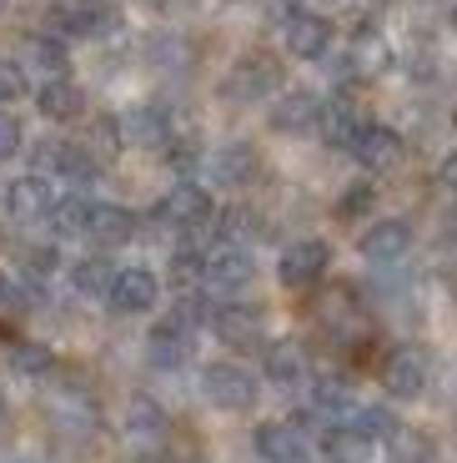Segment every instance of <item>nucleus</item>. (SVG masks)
Returning <instances> with one entry per match:
<instances>
[{
  "label": "nucleus",
  "mask_w": 457,
  "mask_h": 463,
  "mask_svg": "<svg viewBox=\"0 0 457 463\" xmlns=\"http://www.w3.org/2000/svg\"><path fill=\"white\" fill-rule=\"evenodd\" d=\"M126 15L116 0H51L41 11V31L56 35V41H111L121 35Z\"/></svg>",
  "instance_id": "nucleus-1"
},
{
  "label": "nucleus",
  "mask_w": 457,
  "mask_h": 463,
  "mask_svg": "<svg viewBox=\"0 0 457 463\" xmlns=\"http://www.w3.org/2000/svg\"><path fill=\"white\" fill-rule=\"evenodd\" d=\"M146 222L156 232L172 227V232H182V237H196V232H206L211 222H217V202H211V192H206L201 182L186 176V182H176L172 192L146 212Z\"/></svg>",
  "instance_id": "nucleus-2"
},
{
  "label": "nucleus",
  "mask_w": 457,
  "mask_h": 463,
  "mask_svg": "<svg viewBox=\"0 0 457 463\" xmlns=\"http://www.w3.org/2000/svg\"><path fill=\"white\" fill-rule=\"evenodd\" d=\"M221 96L231 106H262L272 96H282V61L266 56V51H247L227 66L221 76Z\"/></svg>",
  "instance_id": "nucleus-3"
},
{
  "label": "nucleus",
  "mask_w": 457,
  "mask_h": 463,
  "mask_svg": "<svg viewBox=\"0 0 457 463\" xmlns=\"http://www.w3.org/2000/svg\"><path fill=\"white\" fill-rule=\"evenodd\" d=\"M256 278V257L252 247H237V242H217L206 247V262H201V292L217 302H237L241 292L252 288Z\"/></svg>",
  "instance_id": "nucleus-4"
},
{
  "label": "nucleus",
  "mask_w": 457,
  "mask_h": 463,
  "mask_svg": "<svg viewBox=\"0 0 457 463\" xmlns=\"http://www.w3.org/2000/svg\"><path fill=\"white\" fill-rule=\"evenodd\" d=\"M31 162H35V172H41V176H51V182H61V186H86L96 176V166H101L91 151H86V141H70V137L35 141Z\"/></svg>",
  "instance_id": "nucleus-5"
},
{
  "label": "nucleus",
  "mask_w": 457,
  "mask_h": 463,
  "mask_svg": "<svg viewBox=\"0 0 457 463\" xmlns=\"http://www.w3.org/2000/svg\"><path fill=\"white\" fill-rule=\"evenodd\" d=\"M256 393H262V383L241 363H206L201 368V398L221 413H247L256 403Z\"/></svg>",
  "instance_id": "nucleus-6"
},
{
  "label": "nucleus",
  "mask_w": 457,
  "mask_h": 463,
  "mask_svg": "<svg viewBox=\"0 0 457 463\" xmlns=\"http://www.w3.org/2000/svg\"><path fill=\"white\" fill-rule=\"evenodd\" d=\"M327 267H331V247L322 237H297V242H286L282 257H276V278H282V288L307 292L327 278Z\"/></svg>",
  "instance_id": "nucleus-7"
},
{
  "label": "nucleus",
  "mask_w": 457,
  "mask_h": 463,
  "mask_svg": "<svg viewBox=\"0 0 457 463\" xmlns=\"http://www.w3.org/2000/svg\"><path fill=\"white\" fill-rule=\"evenodd\" d=\"M116 121H121V141H126V151H161L166 141H172L176 121L172 111L161 101H131L126 111H116Z\"/></svg>",
  "instance_id": "nucleus-8"
},
{
  "label": "nucleus",
  "mask_w": 457,
  "mask_h": 463,
  "mask_svg": "<svg viewBox=\"0 0 457 463\" xmlns=\"http://www.w3.org/2000/svg\"><path fill=\"white\" fill-rule=\"evenodd\" d=\"M206 327H211L227 347H237V353L266 347V323H262V313H256L252 302H211Z\"/></svg>",
  "instance_id": "nucleus-9"
},
{
  "label": "nucleus",
  "mask_w": 457,
  "mask_h": 463,
  "mask_svg": "<svg viewBox=\"0 0 457 463\" xmlns=\"http://www.w3.org/2000/svg\"><path fill=\"white\" fill-rule=\"evenodd\" d=\"M206 182L211 186H227V192H241L252 186L256 172H262V151L252 141H221L217 151H206Z\"/></svg>",
  "instance_id": "nucleus-10"
},
{
  "label": "nucleus",
  "mask_w": 457,
  "mask_h": 463,
  "mask_svg": "<svg viewBox=\"0 0 457 463\" xmlns=\"http://www.w3.org/2000/svg\"><path fill=\"white\" fill-rule=\"evenodd\" d=\"M191 358H196V333H191V327L176 323L172 313L156 317L151 333H146V363H151V368H156V373H182Z\"/></svg>",
  "instance_id": "nucleus-11"
},
{
  "label": "nucleus",
  "mask_w": 457,
  "mask_h": 463,
  "mask_svg": "<svg viewBox=\"0 0 457 463\" xmlns=\"http://www.w3.org/2000/svg\"><path fill=\"white\" fill-rule=\"evenodd\" d=\"M427 378H433V368H427V353L423 347H392L387 358H382V388H387L397 403H412V398L427 393Z\"/></svg>",
  "instance_id": "nucleus-12"
},
{
  "label": "nucleus",
  "mask_w": 457,
  "mask_h": 463,
  "mask_svg": "<svg viewBox=\"0 0 457 463\" xmlns=\"http://www.w3.org/2000/svg\"><path fill=\"white\" fill-rule=\"evenodd\" d=\"M322 96L307 91V86H292V91L272 96V106H266V127L276 131V137H307V131H317L322 121Z\"/></svg>",
  "instance_id": "nucleus-13"
},
{
  "label": "nucleus",
  "mask_w": 457,
  "mask_h": 463,
  "mask_svg": "<svg viewBox=\"0 0 457 463\" xmlns=\"http://www.w3.org/2000/svg\"><path fill=\"white\" fill-rule=\"evenodd\" d=\"M282 46H286V56H297V61H327L331 56V21L307 11V5H297L282 21Z\"/></svg>",
  "instance_id": "nucleus-14"
},
{
  "label": "nucleus",
  "mask_w": 457,
  "mask_h": 463,
  "mask_svg": "<svg viewBox=\"0 0 457 463\" xmlns=\"http://www.w3.org/2000/svg\"><path fill=\"white\" fill-rule=\"evenodd\" d=\"M357 252L367 257L372 267H392L412 252V222L407 217H378L367 222L362 237H357Z\"/></svg>",
  "instance_id": "nucleus-15"
},
{
  "label": "nucleus",
  "mask_w": 457,
  "mask_h": 463,
  "mask_svg": "<svg viewBox=\"0 0 457 463\" xmlns=\"http://www.w3.org/2000/svg\"><path fill=\"white\" fill-rule=\"evenodd\" d=\"M352 156L367 176H382V172H397V166L407 162V141H402V131L382 127V121H367V131L357 137Z\"/></svg>",
  "instance_id": "nucleus-16"
},
{
  "label": "nucleus",
  "mask_w": 457,
  "mask_h": 463,
  "mask_svg": "<svg viewBox=\"0 0 457 463\" xmlns=\"http://www.w3.org/2000/svg\"><path fill=\"white\" fill-rule=\"evenodd\" d=\"M0 202H5V212L15 222H46V212L56 207V182L41 172H25V176L0 186Z\"/></svg>",
  "instance_id": "nucleus-17"
},
{
  "label": "nucleus",
  "mask_w": 457,
  "mask_h": 463,
  "mask_svg": "<svg viewBox=\"0 0 457 463\" xmlns=\"http://www.w3.org/2000/svg\"><path fill=\"white\" fill-rule=\"evenodd\" d=\"M121 433H126L131 449H141V453H161V449H166V439H172V418H166V408H161L156 398H131Z\"/></svg>",
  "instance_id": "nucleus-18"
},
{
  "label": "nucleus",
  "mask_w": 457,
  "mask_h": 463,
  "mask_svg": "<svg viewBox=\"0 0 457 463\" xmlns=\"http://www.w3.org/2000/svg\"><path fill=\"white\" fill-rule=\"evenodd\" d=\"M106 302H111V313H121V317H141L161 302V278L151 267H121Z\"/></svg>",
  "instance_id": "nucleus-19"
},
{
  "label": "nucleus",
  "mask_w": 457,
  "mask_h": 463,
  "mask_svg": "<svg viewBox=\"0 0 457 463\" xmlns=\"http://www.w3.org/2000/svg\"><path fill=\"white\" fill-rule=\"evenodd\" d=\"M256 453H262L266 463H312V439L302 423H282V418H272V423H262L256 429Z\"/></svg>",
  "instance_id": "nucleus-20"
},
{
  "label": "nucleus",
  "mask_w": 457,
  "mask_h": 463,
  "mask_svg": "<svg viewBox=\"0 0 457 463\" xmlns=\"http://www.w3.org/2000/svg\"><path fill=\"white\" fill-rule=\"evenodd\" d=\"M136 232H141V217L131 207H121V202H96L86 237L96 242V252H116V247L136 242Z\"/></svg>",
  "instance_id": "nucleus-21"
},
{
  "label": "nucleus",
  "mask_w": 457,
  "mask_h": 463,
  "mask_svg": "<svg viewBox=\"0 0 457 463\" xmlns=\"http://www.w3.org/2000/svg\"><path fill=\"white\" fill-rule=\"evenodd\" d=\"M317 131H322V141H327V146L352 151V146H357V137L367 131V116H362V106H357L352 96H331V101L322 106Z\"/></svg>",
  "instance_id": "nucleus-22"
},
{
  "label": "nucleus",
  "mask_w": 457,
  "mask_h": 463,
  "mask_svg": "<svg viewBox=\"0 0 457 463\" xmlns=\"http://www.w3.org/2000/svg\"><path fill=\"white\" fill-rule=\"evenodd\" d=\"M86 86L70 81V76H51V81L35 86V111L46 116V121H80L86 116Z\"/></svg>",
  "instance_id": "nucleus-23"
},
{
  "label": "nucleus",
  "mask_w": 457,
  "mask_h": 463,
  "mask_svg": "<svg viewBox=\"0 0 457 463\" xmlns=\"http://www.w3.org/2000/svg\"><path fill=\"white\" fill-rule=\"evenodd\" d=\"M262 373H266V383H276V388H302V383L312 378L307 347L292 343V337H276V343H266V347H262Z\"/></svg>",
  "instance_id": "nucleus-24"
},
{
  "label": "nucleus",
  "mask_w": 457,
  "mask_h": 463,
  "mask_svg": "<svg viewBox=\"0 0 457 463\" xmlns=\"http://www.w3.org/2000/svg\"><path fill=\"white\" fill-rule=\"evenodd\" d=\"M116 272H121V267H116L106 252H86V257L70 262V288H76L80 298H91V302H106L111 288H116Z\"/></svg>",
  "instance_id": "nucleus-25"
},
{
  "label": "nucleus",
  "mask_w": 457,
  "mask_h": 463,
  "mask_svg": "<svg viewBox=\"0 0 457 463\" xmlns=\"http://www.w3.org/2000/svg\"><path fill=\"white\" fill-rule=\"evenodd\" d=\"M91 212H96V202L86 197V192H66V197H56V207L46 212V232L56 237V242L86 237V227H91Z\"/></svg>",
  "instance_id": "nucleus-26"
},
{
  "label": "nucleus",
  "mask_w": 457,
  "mask_h": 463,
  "mask_svg": "<svg viewBox=\"0 0 457 463\" xmlns=\"http://www.w3.org/2000/svg\"><path fill=\"white\" fill-rule=\"evenodd\" d=\"M141 61L151 71H182L191 61V46H186L182 31H146L141 35Z\"/></svg>",
  "instance_id": "nucleus-27"
},
{
  "label": "nucleus",
  "mask_w": 457,
  "mask_h": 463,
  "mask_svg": "<svg viewBox=\"0 0 457 463\" xmlns=\"http://www.w3.org/2000/svg\"><path fill=\"white\" fill-rule=\"evenodd\" d=\"M347 56L362 66V76H378V71H387L392 66V46H387V35L378 31L372 21H362L352 31V46H347Z\"/></svg>",
  "instance_id": "nucleus-28"
},
{
  "label": "nucleus",
  "mask_w": 457,
  "mask_h": 463,
  "mask_svg": "<svg viewBox=\"0 0 457 463\" xmlns=\"http://www.w3.org/2000/svg\"><path fill=\"white\" fill-rule=\"evenodd\" d=\"M25 66L46 71V81H51V76H66V71H70V46H66V41H56V35H46V31H35L31 41H25Z\"/></svg>",
  "instance_id": "nucleus-29"
},
{
  "label": "nucleus",
  "mask_w": 457,
  "mask_h": 463,
  "mask_svg": "<svg viewBox=\"0 0 457 463\" xmlns=\"http://www.w3.org/2000/svg\"><path fill=\"white\" fill-rule=\"evenodd\" d=\"M347 429H357L367 443H392L402 433V423H397V413L382 408V403H357V413L347 418Z\"/></svg>",
  "instance_id": "nucleus-30"
},
{
  "label": "nucleus",
  "mask_w": 457,
  "mask_h": 463,
  "mask_svg": "<svg viewBox=\"0 0 457 463\" xmlns=\"http://www.w3.org/2000/svg\"><path fill=\"white\" fill-rule=\"evenodd\" d=\"M21 278L31 282L35 292H46L51 282L61 278V252L51 242H35V247H21Z\"/></svg>",
  "instance_id": "nucleus-31"
},
{
  "label": "nucleus",
  "mask_w": 457,
  "mask_h": 463,
  "mask_svg": "<svg viewBox=\"0 0 457 463\" xmlns=\"http://www.w3.org/2000/svg\"><path fill=\"white\" fill-rule=\"evenodd\" d=\"M322 449H327V458H331V463H367L372 453H378V443H367L357 429L337 423V429L322 433Z\"/></svg>",
  "instance_id": "nucleus-32"
},
{
  "label": "nucleus",
  "mask_w": 457,
  "mask_h": 463,
  "mask_svg": "<svg viewBox=\"0 0 457 463\" xmlns=\"http://www.w3.org/2000/svg\"><path fill=\"white\" fill-rule=\"evenodd\" d=\"M11 373H21V378H51L56 373V353H51L46 343H35V337H21V343H11Z\"/></svg>",
  "instance_id": "nucleus-33"
},
{
  "label": "nucleus",
  "mask_w": 457,
  "mask_h": 463,
  "mask_svg": "<svg viewBox=\"0 0 457 463\" xmlns=\"http://www.w3.org/2000/svg\"><path fill=\"white\" fill-rule=\"evenodd\" d=\"M161 151H166V166H172V172L182 176V182H186V172H196V166L206 162V151H201V131H196V127H186V131L176 127V131H172V141H166Z\"/></svg>",
  "instance_id": "nucleus-34"
},
{
  "label": "nucleus",
  "mask_w": 457,
  "mask_h": 463,
  "mask_svg": "<svg viewBox=\"0 0 457 463\" xmlns=\"http://www.w3.org/2000/svg\"><path fill=\"white\" fill-rule=\"evenodd\" d=\"M201 262H206V252L201 247H191V242H182L172 252V272H166V278H172V288L176 292H201Z\"/></svg>",
  "instance_id": "nucleus-35"
},
{
  "label": "nucleus",
  "mask_w": 457,
  "mask_h": 463,
  "mask_svg": "<svg viewBox=\"0 0 457 463\" xmlns=\"http://www.w3.org/2000/svg\"><path fill=\"white\" fill-rule=\"evenodd\" d=\"M86 151H91L96 162H101V156H121V151H126V141H121V121H116V111H101V116H91V137H86Z\"/></svg>",
  "instance_id": "nucleus-36"
},
{
  "label": "nucleus",
  "mask_w": 457,
  "mask_h": 463,
  "mask_svg": "<svg viewBox=\"0 0 457 463\" xmlns=\"http://www.w3.org/2000/svg\"><path fill=\"white\" fill-rule=\"evenodd\" d=\"M372 207H378V186H372V176H357V182H347V192L337 197V217H342V222L372 217Z\"/></svg>",
  "instance_id": "nucleus-37"
},
{
  "label": "nucleus",
  "mask_w": 457,
  "mask_h": 463,
  "mask_svg": "<svg viewBox=\"0 0 457 463\" xmlns=\"http://www.w3.org/2000/svg\"><path fill=\"white\" fill-rule=\"evenodd\" d=\"M25 146H31V141H25V127H21V116L0 111V162H15V156H21Z\"/></svg>",
  "instance_id": "nucleus-38"
},
{
  "label": "nucleus",
  "mask_w": 457,
  "mask_h": 463,
  "mask_svg": "<svg viewBox=\"0 0 457 463\" xmlns=\"http://www.w3.org/2000/svg\"><path fill=\"white\" fill-rule=\"evenodd\" d=\"M31 91V81H25V66L11 56H0V106L5 101H21V96Z\"/></svg>",
  "instance_id": "nucleus-39"
},
{
  "label": "nucleus",
  "mask_w": 457,
  "mask_h": 463,
  "mask_svg": "<svg viewBox=\"0 0 457 463\" xmlns=\"http://www.w3.org/2000/svg\"><path fill=\"white\" fill-rule=\"evenodd\" d=\"M407 76H412V81H437V51L433 46L407 51Z\"/></svg>",
  "instance_id": "nucleus-40"
},
{
  "label": "nucleus",
  "mask_w": 457,
  "mask_h": 463,
  "mask_svg": "<svg viewBox=\"0 0 457 463\" xmlns=\"http://www.w3.org/2000/svg\"><path fill=\"white\" fill-rule=\"evenodd\" d=\"M392 463H433V453H427L423 439H407V433H397V439H392Z\"/></svg>",
  "instance_id": "nucleus-41"
},
{
  "label": "nucleus",
  "mask_w": 457,
  "mask_h": 463,
  "mask_svg": "<svg viewBox=\"0 0 457 463\" xmlns=\"http://www.w3.org/2000/svg\"><path fill=\"white\" fill-rule=\"evenodd\" d=\"M25 307V298H21V288H15L5 272H0V317H15Z\"/></svg>",
  "instance_id": "nucleus-42"
},
{
  "label": "nucleus",
  "mask_w": 457,
  "mask_h": 463,
  "mask_svg": "<svg viewBox=\"0 0 457 463\" xmlns=\"http://www.w3.org/2000/svg\"><path fill=\"white\" fill-rule=\"evenodd\" d=\"M437 186H443L447 197H457V151H447L443 162H437Z\"/></svg>",
  "instance_id": "nucleus-43"
},
{
  "label": "nucleus",
  "mask_w": 457,
  "mask_h": 463,
  "mask_svg": "<svg viewBox=\"0 0 457 463\" xmlns=\"http://www.w3.org/2000/svg\"><path fill=\"white\" fill-rule=\"evenodd\" d=\"M447 31L457 35V0H452V5H447Z\"/></svg>",
  "instance_id": "nucleus-44"
},
{
  "label": "nucleus",
  "mask_w": 457,
  "mask_h": 463,
  "mask_svg": "<svg viewBox=\"0 0 457 463\" xmlns=\"http://www.w3.org/2000/svg\"><path fill=\"white\" fill-rule=\"evenodd\" d=\"M136 5H151V11H161V5H172V0H136Z\"/></svg>",
  "instance_id": "nucleus-45"
},
{
  "label": "nucleus",
  "mask_w": 457,
  "mask_h": 463,
  "mask_svg": "<svg viewBox=\"0 0 457 463\" xmlns=\"http://www.w3.org/2000/svg\"><path fill=\"white\" fill-rule=\"evenodd\" d=\"M372 5H378V11H387V5H397V0H372Z\"/></svg>",
  "instance_id": "nucleus-46"
},
{
  "label": "nucleus",
  "mask_w": 457,
  "mask_h": 463,
  "mask_svg": "<svg viewBox=\"0 0 457 463\" xmlns=\"http://www.w3.org/2000/svg\"><path fill=\"white\" fill-rule=\"evenodd\" d=\"M5 463H31V458H5Z\"/></svg>",
  "instance_id": "nucleus-47"
},
{
  "label": "nucleus",
  "mask_w": 457,
  "mask_h": 463,
  "mask_svg": "<svg viewBox=\"0 0 457 463\" xmlns=\"http://www.w3.org/2000/svg\"><path fill=\"white\" fill-rule=\"evenodd\" d=\"M5 5H11V0H0V11H5Z\"/></svg>",
  "instance_id": "nucleus-48"
},
{
  "label": "nucleus",
  "mask_w": 457,
  "mask_h": 463,
  "mask_svg": "<svg viewBox=\"0 0 457 463\" xmlns=\"http://www.w3.org/2000/svg\"><path fill=\"white\" fill-rule=\"evenodd\" d=\"M452 127H457V116H452Z\"/></svg>",
  "instance_id": "nucleus-49"
},
{
  "label": "nucleus",
  "mask_w": 457,
  "mask_h": 463,
  "mask_svg": "<svg viewBox=\"0 0 457 463\" xmlns=\"http://www.w3.org/2000/svg\"><path fill=\"white\" fill-rule=\"evenodd\" d=\"M0 186H5V182H0Z\"/></svg>",
  "instance_id": "nucleus-50"
}]
</instances>
